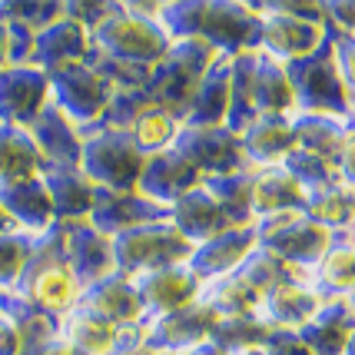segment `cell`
Returning <instances> with one entry per match:
<instances>
[{
  "label": "cell",
  "mask_w": 355,
  "mask_h": 355,
  "mask_svg": "<svg viewBox=\"0 0 355 355\" xmlns=\"http://www.w3.org/2000/svg\"><path fill=\"white\" fill-rule=\"evenodd\" d=\"M14 293L57 322L80 306L83 286L77 282L73 269L67 263V243H63L60 223H53L50 230L33 239L31 259L24 266V276H20Z\"/></svg>",
  "instance_id": "cell-1"
},
{
  "label": "cell",
  "mask_w": 355,
  "mask_h": 355,
  "mask_svg": "<svg viewBox=\"0 0 355 355\" xmlns=\"http://www.w3.org/2000/svg\"><path fill=\"white\" fill-rule=\"evenodd\" d=\"M170 44L173 40L156 20L133 14L126 3H107V14L100 17V24L90 31L93 53L110 57V60L150 67V70L166 57Z\"/></svg>",
  "instance_id": "cell-2"
},
{
  "label": "cell",
  "mask_w": 355,
  "mask_h": 355,
  "mask_svg": "<svg viewBox=\"0 0 355 355\" xmlns=\"http://www.w3.org/2000/svg\"><path fill=\"white\" fill-rule=\"evenodd\" d=\"M223 53L213 50L202 37H183V40H173L166 57L150 70L146 80V93L156 100V107L173 113L176 120H183L186 107H189V96L196 90V83L206 77V70L219 60Z\"/></svg>",
  "instance_id": "cell-3"
},
{
  "label": "cell",
  "mask_w": 355,
  "mask_h": 355,
  "mask_svg": "<svg viewBox=\"0 0 355 355\" xmlns=\"http://www.w3.org/2000/svg\"><path fill=\"white\" fill-rule=\"evenodd\" d=\"M80 133H83L80 173L96 189H107V193H137L146 156L133 146L130 133L110 130V126H100V123L87 126Z\"/></svg>",
  "instance_id": "cell-4"
},
{
  "label": "cell",
  "mask_w": 355,
  "mask_h": 355,
  "mask_svg": "<svg viewBox=\"0 0 355 355\" xmlns=\"http://www.w3.org/2000/svg\"><path fill=\"white\" fill-rule=\"evenodd\" d=\"M286 77L293 87L295 110H309V113H332V116H352V100L345 93L336 50H332V33H325V40L309 57L286 63Z\"/></svg>",
  "instance_id": "cell-5"
},
{
  "label": "cell",
  "mask_w": 355,
  "mask_h": 355,
  "mask_svg": "<svg viewBox=\"0 0 355 355\" xmlns=\"http://www.w3.org/2000/svg\"><path fill=\"white\" fill-rule=\"evenodd\" d=\"M252 232H256L259 249L276 252L279 259L299 266V269H312L332 243V230L309 219L306 209H286V213L252 219Z\"/></svg>",
  "instance_id": "cell-6"
},
{
  "label": "cell",
  "mask_w": 355,
  "mask_h": 355,
  "mask_svg": "<svg viewBox=\"0 0 355 355\" xmlns=\"http://www.w3.org/2000/svg\"><path fill=\"white\" fill-rule=\"evenodd\" d=\"M193 243H186L170 219L143 223L137 230L113 236V263L123 276H139L163 266H180L189 259Z\"/></svg>",
  "instance_id": "cell-7"
},
{
  "label": "cell",
  "mask_w": 355,
  "mask_h": 355,
  "mask_svg": "<svg viewBox=\"0 0 355 355\" xmlns=\"http://www.w3.org/2000/svg\"><path fill=\"white\" fill-rule=\"evenodd\" d=\"M259 14V33H256V50L272 57L279 63H293L309 57L329 33V20H306V17L286 10V3H256Z\"/></svg>",
  "instance_id": "cell-8"
},
{
  "label": "cell",
  "mask_w": 355,
  "mask_h": 355,
  "mask_svg": "<svg viewBox=\"0 0 355 355\" xmlns=\"http://www.w3.org/2000/svg\"><path fill=\"white\" fill-rule=\"evenodd\" d=\"M46 77H50V103L60 110L70 123H77L80 130L100 123L110 96H113L110 80L100 77L90 63L60 67Z\"/></svg>",
  "instance_id": "cell-9"
},
{
  "label": "cell",
  "mask_w": 355,
  "mask_h": 355,
  "mask_svg": "<svg viewBox=\"0 0 355 355\" xmlns=\"http://www.w3.org/2000/svg\"><path fill=\"white\" fill-rule=\"evenodd\" d=\"M216 319H219L216 312L196 299V302H189L183 309L143 325V349L150 355H183L193 345H200V342L213 336Z\"/></svg>",
  "instance_id": "cell-10"
},
{
  "label": "cell",
  "mask_w": 355,
  "mask_h": 355,
  "mask_svg": "<svg viewBox=\"0 0 355 355\" xmlns=\"http://www.w3.org/2000/svg\"><path fill=\"white\" fill-rule=\"evenodd\" d=\"M130 279H133L139 309H143V325L183 309L189 302H196L202 289V282L193 276V269L186 263L150 269V272H139V276H130Z\"/></svg>",
  "instance_id": "cell-11"
},
{
  "label": "cell",
  "mask_w": 355,
  "mask_h": 355,
  "mask_svg": "<svg viewBox=\"0 0 355 355\" xmlns=\"http://www.w3.org/2000/svg\"><path fill=\"white\" fill-rule=\"evenodd\" d=\"M173 150L189 159L202 176H223V173L246 170V156L239 137L226 126H180L173 139Z\"/></svg>",
  "instance_id": "cell-12"
},
{
  "label": "cell",
  "mask_w": 355,
  "mask_h": 355,
  "mask_svg": "<svg viewBox=\"0 0 355 355\" xmlns=\"http://www.w3.org/2000/svg\"><path fill=\"white\" fill-rule=\"evenodd\" d=\"M256 33H259V14L256 3H226V0H206V10L200 20V37L206 44L236 57L243 50H256Z\"/></svg>",
  "instance_id": "cell-13"
},
{
  "label": "cell",
  "mask_w": 355,
  "mask_h": 355,
  "mask_svg": "<svg viewBox=\"0 0 355 355\" xmlns=\"http://www.w3.org/2000/svg\"><path fill=\"white\" fill-rule=\"evenodd\" d=\"M50 103V77L31 63L0 70V123L31 126Z\"/></svg>",
  "instance_id": "cell-14"
},
{
  "label": "cell",
  "mask_w": 355,
  "mask_h": 355,
  "mask_svg": "<svg viewBox=\"0 0 355 355\" xmlns=\"http://www.w3.org/2000/svg\"><path fill=\"white\" fill-rule=\"evenodd\" d=\"M202 183V173L183 159L176 150H163V153H153L146 156L143 163V173H139V183H137V193L146 196L150 202L170 209L176 200H183L189 189H196Z\"/></svg>",
  "instance_id": "cell-15"
},
{
  "label": "cell",
  "mask_w": 355,
  "mask_h": 355,
  "mask_svg": "<svg viewBox=\"0 0 355 355\" xmlns=\"http://www.w3.org/2000/svg\"><path fill=\"white\" fill-rule=\"evenodd\" d=\"M90 57V31L67 17L63 10L60 20H53L50 27H44L40 33H33V50H31V67L44 70V73H53L60 67H73V63H83Z\"/></svg>",
  "instance_id": "cell-16"
},
{
  "label": "cell",
  "mask_w": 355,
  "mask_h": 355,
  "mask_svg": "<svg viewBox=\"0 0 355 355\" xmlns=\"http://www.w3.org/2000/svg\"><path fill=\"white\" fill-rule=\"evenodd\" d=\"M60 226L63 243H67V263H70V269H73V276H77L83 289L116 272L110 236L96 232L90 223H60Z\"/></svg>",
  "instance_id": "cell-17"
},
{
  "label": "cell",
  "mask_w": 355,
  "mask_h": 355,
  "mask_svg": "<svg viewBox=\"0 0 355 355\" xmlns=\"http://www.w3.org/2000/svg\"><path fill=\"white\" fill-rule=\"evenodd\" d=\"M156 219H170V209L150 202L139 193H107V189H96L93 196V209L87 223L103 236H120L126 230H137L143 223H156Z\"/></svg>",
  "instance_id": "cell-18"
},
{
  "label": "cell",
  "mask_w": 355,
  "mask_h": 355,
  "mask_svg": "<svg viewBox=\"0 0 355 355\" xmlns=\"http://www.w3.org/2000/svg\"><path fill=\"white\" fill-rule=\"evenodd\" d=\"M252 249H256L252 226H236V230H226V232H219V236H213V239L200 243V246H193L186 266L193 269V276L200 279V282H209V279L236 272Z\"/></svg>",
  "instance_id": "cell-19"
},
{
  "label": "cell",
  "mask_w": 355,
  "mask_h": 355,
  "mask_svg": "<svg viewBox=\"0 0 355 355\" xmlns=\"http://www.w3.org/2000/svg\"><path fill=\"white\" fill-rule=\"evenodd\" d=\"M80 309L93 312L100 319H107L116 329H130V325H143V309H139L137 289H133V279L123 272H113V276L100 279L83 289L80 295Z\"/></svg>",
  "instance_id": "cell-20"
},
{
  "label": "cell",
  "mask_w": 355,
  "mask_h": 355,
  "mask_svg": "<svg viewBox=\"0 0 355 355\" xmlns=\"http://www.w3.org/2000/svg\"><path fill=\"white\" fill-rule=\"evenodd\" d=\"M230 77H232V57L223 53L206 70V77L196 83L180 126H226V113H230Z\"/></svg>",
  "instance_id": "cell-21"
},
{
  "label": "cell",
  "mask_w": 355,
  "mask_h": 355,
  "mask_svg": "<svg viewBox=\"0 0 355 355\" xmlns=\"http://www.w3.org/2000/svg\"><path fill=\"white\" fill-rule=\"evenodd\" d=\"M249 96L256 116H289L295 110V96L286 77V63L252 50L249 63Z\"/></svg>",
  "instance_id": "cell-22"
},
{
  "label": "cell",
  "mask_w": 355,
  "mask_h": 355,
  "mask_svg": "<svg viewBox=\"0 0 355 355\" xmlns=\"http://www.w3.org/2000/svg\"><path fill=\"white\" fill-rule=\"evenodd\" d=\"M170 223L180 230L186 243H193V246H200L206 239H213L219 232L226 230H236L230 223V216L219 209V202L202 189V183L196 189H189L183 200H176L170 206Z\"/></svg>",
  "instance_id": "cell-23"
},
{
  "label": "cell",
  "mask_w": 355,
  "mask_h": 355,
  "mask_svg": "<svg viewBox=\"0 0 355 355\" xmlns=\"http://www.w3.org/2000/svg\"><path fill=\"white\" fill-rule=\"evenodd\" d=\"M31 137L37 150L44 156L46 166H80V146H83V133L77 123H70L53 103L40 110V116L33 120Z\"/></svg>",
  "instance_id": "cell-24"
},
{
  "label": "cell",
  "mask_w": 355,
  "mask_h": 355,
  "mask_svg": "<svg viewBox=\"0 0 355 355\" xmlns=\"http://www.w3.org/2000/svg\"><path fill=\"white\" fill-rule=\"evenodd\" d=\"M355 329V315L345 299H322L309 322L302 325L295 336L306 345L309 355H342L345 342Z\"/></svg>",
  "instance_id": "cell-25"
},
{
  "label": "cell",
  "mask_w": 355,
  "mask_h": 355,
  "mask_svg": "<svg viewBox=\"0 0 355 355\" xmlns=\"http://www.w3.org/2000/svg\"><path fill=\"white\" fill-rule=\"evenodd\" d=\"M44 186L57 223H87L96 186L80 173V166H44Z\"/></svg>",
  "instance_id": "cell-26"
},
{
  "label": "cell",
  "mask_w": 355,
  "mask_h": 355,
  "mask_svg": "<svg viewBox=\"0 0 355 355\" xmlns=\"http://www.w3.org/2000/svg\"><path fill=\"white\" fill-rule=\"evenodd\" d=\"M312 289L319 299H349L355 293V243L349 230L332 232L322 259L312 266Z\"/></svg>",
  "instance_id": "cell-27"
},
{
  "label": "cell",
  "mask_w": 355,
  "mask_h": 355,
  "mask_svg": "<svg viewBox=\"0 0 355 355\" xmlns=\"http://www.w3.org/2000/svg\"><path fill=\"white\" fill-rule=\"evenodd\" d=\"M0 202L7 209V216L14 219V226L20 232H31L40 236L46 232L57 219H53V206L46 196L44 176L37 180H17V183H3L0 186Z\"/></svg>",
  "instance_id": "cell-28"
},
{
  "label": "cell",
  "mask_w": 355,
  "mask_h": 355,
  "mask_svg": "<svg viewBox=\"0 0 355 355\" xmlns=\"http://www.w3.org/2000/svg\"><path fill=\"white\" fill-rule=\"evenodd\" d=\"M239 146H243V156H246L249 170L279 166V163L289 156V150H295L289 116H256V120L239 133Z\"/></svg>",
  "instance_id": "cell-29"
},
{
  "label": "cell",
  "mask_w": 355,
  "mask_h": 355,
  "mask_svg": "<svg viewBox=\"0 0 355 355\" xmlns=\"http://www.w3.org/2000/svg\"><path fill=\"white\" fill-rule=\"evenodd\" d=\"M319 306H322V299L315 295L312 286H306V282H286V286H276V289H269V293L263 295L256 315H259L269 329L299 332V329L315 315Z\"/></svg>",
  "instance_id": "cell-30"
},
{
  "label": "cell",
  "mask_w": 355,
  "mask_h": 355,
  "mask_svg": "<svg viewBox=\"0 0 355 355\" xmlns=\"http://www.w3.org/2000/svg\"><path fill=\"white\" fill-rule=\"evenodd\" d=\"M352 116H332V113H309V110H293L289 113V126H293V139L299 150L325 159H336L342 139L352 126Z\"/></svg>",
  "instance_id": "cell-31"
},
{
  "label": "cell",
  "mask_w": 355,
  "mask_h": 355,
  "mask_svg": "<svg viewBox=\"0 0 355 355\" xmlns=\"http://www.w3.org/2000/svg\"><path fill=\"white\" fill-rule=\"evenodd\" d=\"M302 206H306V189L295 183L282 166L252 170V193H249V213H252V219L286 213V209H302Z\"/></svg>",
  "instance_id": "cell-32"
},
{
  "label": "cell",
  "mask_w": 355,
  "mask_h": 355,
  "mask_svg": "<svg viewBox=\"0 0 355 355\" xmlns=\"http://www.w3.org/2000/svg\"><path fill=\"white\" fill-rule=\"evenodd\" d=\"M44 156L27 126L0 123V186L44 176Z\"/></svg>",
  "instance_id": "cell-33"
},
{
  "label": "cell",
  "mask_w": 355,
  "mask_h": 355,
  "mask_svg": "<svg viewBox=\"0 0 355 355\" xmlns=\"http://www.w3.org/2000/svg\"><path fill=\"white\" fill-rule=\"evenodd\" d=\"M60 339L70 342L80 355H110L120 342V329L77 306L60 319Z\"/></svg>",
  "instance_id": "cell-34"
},
{
  "label": "cell",
  "mask_w": 355,
  "mask_h": 355,
  "mask_svg": "<svg viewBox=\"0 0 355 355\" xmlns=\"http://www.w3.org/2000/svg\"><path fill=\"white\" fill-rule=\"evenodd\" d=\"M236 276L243 279L246 286H252L259 295H266L269 289H276V286H286V282H312V269H299V266L286 263V259H279L276 252H269V249H252L243 266L236 269Z\"/></svg>",
  "instance_id": "cell-35"
},
{
  "label": "cell",
  "mask_w": 355,
  "mask_h": 355,
  "mask_svg": "<svg viewBox=\"0 0 355 355\" xmlns=\"http://www.w3.org/2000/svg\"><path fill=\"white\" fill-rule=\"evenodd\" d=\"M200 302L202 306H209L219 319H226V315H256V312H259V302H263V295L256 293L252 286H246L236 272H230V276H219V279L202 282Z\"/></svg>",
  "instance_id": "cell-36"
},
{
  "label": "cell",
  "mask_w": 355,
  "mask_h": 355,
  "mask_svg": "<svg viewBox=\"0 0 355 355\" xmlns=\"http://www.w3.org/2000/svg\"><path fill=\"white\" fill-rule=\"evenodd\" d=\"M302 209H306V216L315 219L325 230H349L355 223V189L345 186L342 180L332 186H322V189H312V193H306Z\"/></svg>",
  "instance_id": "cell-37"
},
{
  "label": "cell",
  "mask_w": 355,
  "mask_h": 355,
  "mask_svg": "<svg viewBox=\"0 0 355 355\" xmlns=\"http://www.w3.org/2000/svg\"><path fill=\"white\" fill-rule=\"evenodd\" d=\"M202 189L219 202V209L230 216L232 226H252L249 193H252V170H236L223 176H202Z\"/></svg>",
  "instance_id": "cell-38"
},
{
  "label": "cell",
  "mask_w": 355,
  "mask_h": 355,
  "mask_svg": "<svg viewBox=\"0 0 355 355\" xmlns=\"http://www.w3.org/2000/svg\"><path fill=\"white\" fill-rule=\"evenodd\" d=\"M130 139H133V146H137L143 156H153V153H163V150H170L176 133H180V120L166 113V110H146L143 116H139L137 123L126 130Z\"/></svg>",
  "instance_id": "cell-39"
},
{
  "label": "cell",
  "mask_w": 355,
  "mask_h": 355,
  "mask_svg": "<svg viewBox=\"0 0 355 355\" xmlns=\"http://www.w3.org/2000/svg\"><path fill=\"white\" fill-rule=\"evenodd\" d=\"M266 332H269V325L259 315H226V319H216V329H213L209 339L216 342L219 349L236 355V352H246V349L263 345Z\"/></svg>",
  "instance_id": "cell-40"
},
{
  "label": "cell",
  "mask_w": 355,
  "mask_h": 355,
  "mask_svg": "<svg viewBox=\"0 0 355 355\" xmlns=\"http://www.w3.org/2000/svg\"><path fill=\"white\" fill-rule=\"evenodd\" d=\"M279 166L289 173V176H293V180L302 186L306 193L339 183V173H336V163H332V159L315 156V153H306V150H299V146H295V150H289V156H286Z\"/></svg>",
  "instance_id": "cell-41"
},
{
  "label": "cell",
  "mask_w": 355,
  "mask_h": 355,
  "mask_svg": "<svg viewBox=\"0 0 355 355\" xmlns=\"http://www.w3.org/2000/svg\"><path fill=\"white\" fill-rule=\"evenodd\" d=\"M31 232H0V293H14L20 276H24V266L31 259V249H33Z\"/></svg>",
  "instance_id": "cell-42"
},
{
  "label": "cell",
  "mask_w": 355,
  "mask_h": 355,
  "mask_svg": "<svg viewBox=\"0 0 355 355\" xmlns=\"http://www.w3.org/2000/svg\"><path fill=\"white\" fill-rule=\"evenodd\" d=\"M153 107H156V100L146 93V87H139V90H113L107 110H103V116H100V126L123 130L126 133L146 110H153Z\"/></svg>",
  "instance_id": "cell-43"
},
{
  "label": "cell",
  "mask_w": 355,
  "mask_h": 355,
  "mask_svg": "<svg viewBox=\"0 0 355 355\" xmlns=\"http://www.w3.org/2000/svg\"><path fill=\"white\" fill-rule=\"evenodd\" d=\"M7 10H10V20L40 33L44 27H50L53 20L63 17V3H7Z\"/></svg>",
  "instance_id": "cell-44"
},
{
  "label": "cell",
  "mask_w": 355,
  "mask_h": 355,
  "mask_svg": "<svg viewBox=\"0 0 355 355\" xmlns=\"http://www.w3.org/2000/svg\"><path fill=\"white\" fill-rule=\"evenodd\" d=\"M329 33H332V50H336V63H339L342 83H345V93H349L352 110H355V40L336 33L332 27H329Z\"/></svg>",
  "instance_id": "cell-45"
},
{
  "label": "cell",
  "mask_w": 355,
  "mask_h": 355,
  "mask_svg": "<svg viewBox=\"0 0 355 355\" xmlns=\"http://www.w3.org/2000/svg\"><path fill=\"white\" fill-rule=\"evenodd\" d=\"M322 14H325V20H329L332 31L355 40V0H345V3H322Z\"/></svg>",
  "instance_id": "cell-46"
},
{
  "label": "cell",
  "mask_w": 355,
  "mask_h": 355,
  "mask_svg": "<svg viewBox=\"0 0 355 355\" xmlns=\"http://www.w3.org/2000/svg\"><path fill=\"white\" fill-rule=\"evenodd\" d=\"M263 349L269 355H309L306 345L299 342V336L289 332V329H269L263 339Z\"/></svg>",
  "instance_id": "cell-47"
},
{
  "label": "cell",
  "mask_w": 355,
  "mask_h": 355,
  "mask_svg": "<svg viewBox=\"0 0 355 355\" xmlns=\"http://www.w3.org/2000/svg\"><path fill=\"white\" fill-rule=\"evenodd\" d=\"M332 163H336V173H339L342 183L355 189V120H352V126H349V133H345V139H342L339 153H336Z\"/></svg>",
  "instance_id": "cell-48"
},
{
  "label": "cell",
  "mask_w": 355,
  "mask_h": 355,
  "mask_svg": "<svg viewBox=\"0 0 355 355\" xmlns=\"http://www.w3.org/2000/svg\"><path fill=\"white\" fill-rule=\"evenodd\" d=\"M110 355H150L143 349V325H130V329H120V342Z\"/></svg>",
  "instance_id": "cell-49"
},
{
  "label": "cell",
  "mask_w": 355,
  "mask_h": 355,
  "mask_svg": "<svg viewBox=\"0 0 355 355\" xmlns=\"http://www.w3.org/2000/svg\"><path fill=\"white\" fill-rule=\"evenodd\" d=\"M0 355H24V339L3 312H0Z\"/></svg>",
  "instance_id": "cell-50"
},
{
  "label": "cell",
  "mask_w": 355,
  "mask_h": 355,
  "mask_svg": "<svg viewBox=\"0 0 355 355\" xmlns=\"http://www.w3.org/2000/svg\"><path fill=\"white\" fill-rule=\"evenodd\" d=\"M14 67V57H10V10L7 3H0V70Z\"/></svg>",
  "instance_id": "cell-51"
},
{
  "label": "cell",
  "mask_w": 355,
  "mask_h": 355,
  "mask_svg": "<svg viewBox=\"0 0 355 355\" xmlns=\"http://www.w3.org/2000/svg\"><path fill=\"white\" fill-rule=\"evenodd\" d=\"M183 355H230L226 349H219L213 339H206V342H200V345H193L189 352H183Z\"/></svg>",
  "instance_id": "cell-52"
},
{
  "label": "cell",
  "mask_w": 355,
  "mask_h": 355,
  "mask_svg": "<svg viewBox=\"0 0 355 355\" xmlns=\"http://www.w3.org/2000/svg\"><path fill=\"white\" fill-rule=\"evenodd\" d=\"M14 219L7 216V209H3V202H0V232H14Z\"/></svg>",
  "instance_id": "cell-53"
},
{
  "label": "cell",
  "mask_w": 355,
  "mask_h": 355,
  "mask_svg": "<svg viewBox=\"0 0 355 355\" xmlns=\"http://www.w3.org/2000/svg\"><path fill=\"white\" fill-rule=\"evenodd\" d=\"M342 355H355V329H352V336H349V342H345V352Z\"/></svg>",
  "instance_id": "cell-54"
},
{
  "label": "cell",
  "mask_w": 355,
  "mask_h": 355,
  "mask_svg": "<svg viewBox=\"0 0 355 355\" xmlns=\"http://www.w3.org/2000/svg\"><path fill=\"white\" fill-rule=\"evenodd\" d=\"M236 355H269V352H266L263 345H256V349H246V352H236Z\"/></svg>",
  "instance_id": "cell-55"
},
{
  "label": "cell",
  "mask_w": 355,
  "mask_h": 355,
  "mask_svg": "<svg viewBox=\"0 0 355 355\" xmlns=\"http://www.w3.org/2000/svg\"><path fill=\"white\" fill-rule=\"evenodd\" d=\"M345 302H349V309H352V315H355V293L349 295V299H345Z\"/></svg>",
  "instance_id": "cell-56"
},
{
  "label": "cell",
  "mask_w": 355,
  "mask_h": 355,
  "mask_svg": "<svg viewBox=\"0 0 355 355\" xmlns=\"http://www.w3.org/2000/svg\"><path fill=\"white\" fill-rule=\"evenodd\" d=\"M349 236H352V243H355V223H352V226H349Z\"/></svg>",
  "instance_id": "cell-57"
}]
</instances>
